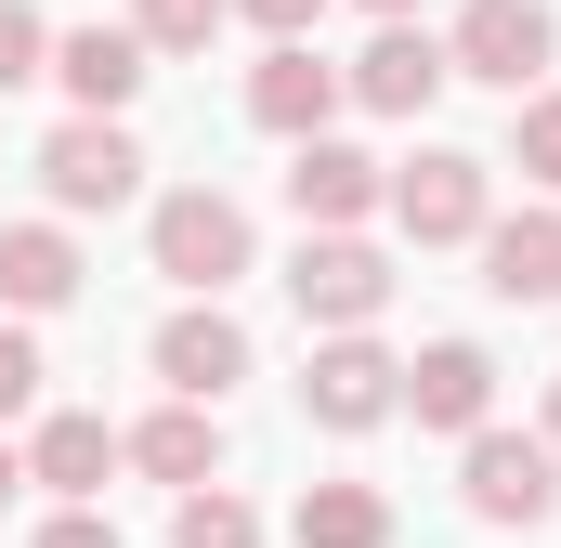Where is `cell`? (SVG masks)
I'll return each instance as SVG.
<instances>
[{"label": "cell", "instance_id": "18", "mask_svg": "<svg viewBox=\"0 0 561 548\" xmlns=\"http://www.w3.org/2000/svg\"><path fill=\"white\" fill-rule=\"evenodd\" d=\"M287 536L300 548H392V496H379V483H300Z\"/></svg>", "mask_w": 561, "mask_h": 548}, {"label": "cell", "instance_id": "22", "mask_svg": "<svg viewBox=\"0 0 561 548\" xmlns=\"http://www.w3.org/2000/svg\"><path fill=\"white\" fill-rule=\"evenodd\" d=\"M26 79H53V26L26 0H0V92H26Z\"/></svg>", "mask_w": 561, "mask_h": 548}, {"label": "cell", "instance_id": "15", "mask_svg": "<svg viewBox=\"0 0 561 548\" xmlns=\"http://www.w3.org/2000/svg\"><path fill=\"white\" fill-rule=\"evenodd\" d=\"M470 249H483V287L496 300H561V209H510Z\"/></svg>", "mask_w": 561, "mask_h": 548}, {"label": "cell", "instance_id": "9", "mask_svg": "<svg viewBox=\"0 0 561 548\" xmlns=\"http://www.w3.org/2000/svg\"><path fill=\"white\" fill-rule=\"evenodd\" d=\"M379 196H392V170H379L366 144H327V132H313L300 157H287V209H300V236H353Z\"/></svg>", "mask_w": 561, "mask_h": 548}, {"label": "cell", "instance_id": "24", "mask_svg": "<svg viewBox=\"0 0 561 548\" xmlns=\"http://www.w3.org/2000/svg\"><path fill=\"white\" fill-rule=\"evenodd\" d=\"M39 548H118V523H105V510H92V496H66V510H53V523H39Z\"/></svg>", "mask_w": 561, "mask_h": 548}, {"label": "cell", "instance_id": "25", "mask_svg": "<svg viewBox=\"0 0 561 548\" xmlns=\"http://www.w3.org/2000/svg\"><path fill=\"white\" fill-rule=\"evenodd\" d=\"M236 13H249L262 39H313V26H327V0H236Z\"/></svg>", "mask_w": 561, "mask_h": 548}, {"label": "cell", "instance_id": "16", "mask_svg": "<svg viewBox=\"0 0 561 548\" xmlns=\"http://www.w3.org/2000/svg\"><path fill=\"white\" fill-rule=\"evenodd\" d=\"M79 300V236L66 222H13L0 236V313H66Z\"/></svg>", "mask_w": 561, "mask_h": 548}, {"label": "cell", "instance_id": "11", "mask_svg": "<svg viewBox=\"0 0 561 548\" xmlns=\"http://www.w3.org/2000/svg\"><path fill=\"white\" fill-rule=\"evenodd\" d=\"M157 379H170V392H196V406H222V392L249 379V327H236L222 300H183V313L157 327Z\"/></svg>", "mask_w": 561, "mask_h": 548}, {"label": "cell", "instance_id": "10", "mask_svg": "<svg viewBox=\"0 0 561 548\" xmlns=\"http://www.w3.org/2000/svg\"><path fill=\"white\" fill-rule=\"evenodd\" d=\"M249 118H262L275 144H313L327 118H340V66H327L313 39H275V53L249 66Z\"/></svg>", "mask_w": 561, "mask_h": 548}, {"label": "cell", "instance_id": "6", "mask_svg": "<svg viewBox=\"0 0 561 548\" xmlns=\"http://www.w3.org/2000/svg\"><path fill=\"white\" fill-rule=\"evenodd\" d=\"M39 183H53V209H66V222H79V209H131V196H144V144L118 132V118H92V105H79L66 132L39 144Z\"/></svg>", "mask_w": 561, "mask_h": 548}, {"label": "cell", "instance_id": "17", "mask_svg": "<svg viewBox=\"0 0 561 548\" xmlns=\"http://www.w3.org/2000/svg\"><path fill=\"white\" fill-rule=\"evenodd\" d=\"M105 470H118V431L92 406L39 418V444H26V483H53V496H105Z\"/></svg>", "mask_w": 561, "mask_h": 548}, {"label": "cell", "instance_id": "28", "mask_svg": "<svg viewBox=\"0 0 561 548\" xmlns=\"http://www.w3.org/2000/svg\"><path fill=\"white\" fill-rule=\"evenodd\" d=\"M366 13H419V0H366Z\"/></svg>", "mask_w": 561, "mask_h": 548}, {"label": "cell", "instance_id": "1", "mask_svg": "<svg viewBox=\"0 0 561 548\" xmlns=\"http://www.w3.org/2000/svg\"><path fill=\"white\" fill-rule=\"evenodd\" d=\"M144 249H157V274H170L183 300H222V287L249 274V209H236L222 183H183V196H157Z\"/></svg>", "mask_w": 561, "mask_h": 548}, {"label": "cell", "instance_id": "21", "mask_svg": "<svg viewBox=\"0 0 561 548\" xmlns=\"http://www.w3.org/2000/svg\"><path fill=\"white\" fill-rule=\"evenodd\" d=\"M510 157H523V183H549V196H561V92H536V105L510 118Z\"/></svg>", "mask_w": 561, "mask_h": 548}, {"label": "cell", "instance_id": "20", "mask_svg": "<svg viewBox=\"0 0 561 548\" xmlns=\"http://www.w3.org/2000/svg\"><path fill=\"white\" fill-rule=\"evenodd\" d=\"M222 13H236V0H131L144 53H209V39H222Z\"/></svg>", "mask_w": 561, "mask_h": 548}, {"label": "cell", "instance_id": "12", "mask_svg": "<svg viewBox=\"0 0 561 548\" xmlns=\"http://www.w3.org/2000/svg\"><path fill=\"white\" fill-rule=\"evenodd\" d=\"M405 418H419V431H457V444H470V431L496 418V353H483V340H431L419 366H405Z\"/></svg>", "mask_w": 561, "mask_h": 548}, {"label": "cell", "instance_id": "23", "mask_svg": "<svg viewBox=\"0 0 561 548\" xmlns=\"http://www.w3.org/2000/svg\"><path fill=\"white\" fill-rule=\"evenodd\" d=\"M39 406V340H26V313H0V418Z\"/></svg>", "mask_w": 561, "mask_h": 548}, {"label": "cell", "instance_id": "26", "mask_svg": "<svg viewBox=\"0 0 561 548\" xmlns=\"http://www.w3.org/2000/svg\"><path fill=\"white\" fill-rule=\"evenodd\" d=\"M13 483H26V444H0V510H13Z\"/></svg>", "mask_w": 561, "mask_h": 548}, {"label": "cell", "instance_id": "13", "mask_svg": "<svg viewBox=\"0 0 561 548\" xmlns=\"http://www.w3.org/2000/svg\"><path fill=\"white\" fill-rule=\"evenodd\" d=\"M118 457H131L144 483H170V496H183V483H209V470H222V418L196 406V392H170L144 431H118Z\"/></svg>", "mask_w": 561, "mask_h": 548}, {"label": "cell", "instance_id": "2", "mask_svg": "<svg viewBox=\"0 0 561 548\" xmlns=\"http://www.w3.org/2000/svg\"><path fill=\"white\" fill-rule=\"evenodd\" d=\"M457 496H470V523H523V536H536V523L561 510V444H549V431H496V418H483L470 457H457Z\"/></svg>", "mask_w": 561, "mask_h": 548}, {"label": "cell", "instance_id": "7", "mask_svg": "<svg viewBox=\"0 0 561 548\" xmlns=\"http://www.w3.org/2000/svg\"><path fill=\"white\" fill-rule=\"evenodd\" d=\"M287 300H300V327H379V300H392V262H379L366 236H300V262H287Z\"/></svg>", "mask_w": 561, "mask_h": 548}, {"label": "cell", "instance_id": "4", "mask_svg": "<svg viewBox=\"0 0 561 548\" xmlns=\"http://www.w3.org/2000/svg\"><path fill=\"white\" fill-rule=\"evenodd\" d=\"M549 53H561L549 0H470V13L444 26V66H457V79H483V92H510V105L549 79Z\"/></svg>", "mask_w": 561, "mask_h": 548}, {"label": "cell", "instance_id": "14", "mask_svg": "<svg viewBox=\"0 0 561 548\" xmlns=\"http://www.w3.org/2000/svg\"><path fill=\"white\" fill-rule=\"evenodd\" d=\"M144 66H157V53H144V26H66V39H53V79H66L92 118H118V105H131Z\"/></svg>", "mask_w": 561, "mask_h": 548}, {"label": "cell", "instance_id": "8", "mask_svg": "<svg viewBox=\"0 0 561 548\" xmlns=\"http://www.w3.org/2000/svg\"><path fill=\"white\" fill-rule=\"evenodd\" d=\"M444 79H457V66H444V39H431L419 13H379V39L340 66V92H353V105H379V118H419Z\"/></svg>", "mask_w": 561, "mask_h": 548}, {"label": "cell", "instance_id": "27", "mask_svg": "<svg viewBox=\"0 0 561 548\" xmlns=\"http://www.w3.org/2000/svg\"><path fill=\"white\" fill-rule=\"evenodd\" d=\"M549 444H561V379H549Z\"/></svg>", "mask_w": 561, "mask_h": 548}, {"label": "cell", "instance_id": "3", "mask_svg": "<svg viewBox=\"0 0 561 548\" xmlns=\"http://www.w3.org/2000/svg\"><path fill=\"white\" fill-rule=\"evenodd\" d=\"M419 249H470L483 222H496V170L483 157H457V144H419L405 170H392V196H379Z\"/></svg>", "mask_w": 561, "mask_h": 548}, {"label": "cell", "instance_id": "5", "mask_svg": "<svg viewBox=\"0 0 561 548\" xmlns=\"http://www.w3.org/2000/svg\"><path fill=\"white\" fill-rule=\"evenodd\" d=\"M392 406H405V366H392L366 327H327L313 366H300V418H313V431H379Z\"/></svg>", "mask_w": 561, "mask_h": 548}, {"label": "cell", "instance_id": "19", "mask_svg": "<svg viewBox=\"0 0 561 548\" xmlns=\"http://www.w3.org/2000/svg\"><path fill=\"white\" fill-rule=\"evenodd\" d=\"M170 548H262V510L209 470V483H183V510H170Z\"/></svg>", "mask_w": 561, "mask_h": 548}]
</instances>
